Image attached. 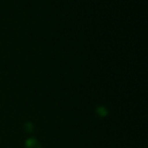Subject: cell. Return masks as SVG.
Segmentation results:
<instances>
[{
	"label": "cell",
	"mask_w": 148,
	"mask_h": 148,
	"mask_svg": "<svg viewBox=\"0 0 148 148\" xmlns=\"http://www.w3.org/2000/svg\"><path fill=\"white\" fill-rule=\"evenodd\" d=\"M27 148H40L38 143L36 142L35 139H29L27 141Z\"/></svg>",
	"instance_id": "1"
},
{
	"label": "cell",
	"mask_w": 148,
	"mask_h": 148,
	"mask_svg": "<svg viewBox=\"0 0 148 148\" xmlns=\"http://www.w3.org/2000/svg\"><path fill=\"white\" fill-rule=\"evenodd\" d=\"M97 111H99V114L101 116H105L106 114H107V111H106V110L103 109V108H99V109L97 110Z\"/></svg>",
	"instance_id": "2"
}]
</instances>
